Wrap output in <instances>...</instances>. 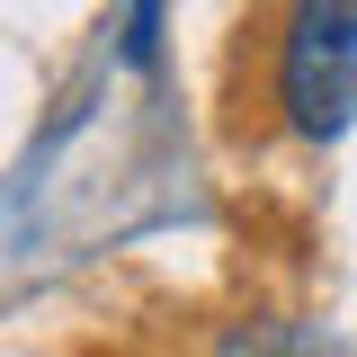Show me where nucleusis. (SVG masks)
Wrapping results in <instances>:
<instances>
[{
	"mask_svg": "<svg viewBox=\"0 0 357 357\" xmlns=\"http://www.w3.org/2000/svg\"><path fill=\"white\" fill-rule=\"evenodd\" d=\"M268 107L295 143H340L357 116V0H286L268 18Z\"/></svg>",
	"mask_w": 357,
	"mask_h": 357,
	"instance_id": "nucleus-1",
	"label": "nucleus"
},
{
	"mask_svg": "<svg viewBox=\"0 0 357 357\" xmlns=\"http://www.w3.org/2000/svg\"><path fill=\"white\" fill-rule=\"evenodd\" d=\"M215 357H349V340H331L321 321H295V312H250L215 340Z\"/></svg>",
	"mask_w": 357,
	"mask_h": 357,
	"instance_id": "nucleus-2",
	"label": "nucleus"
}]
</instances>
